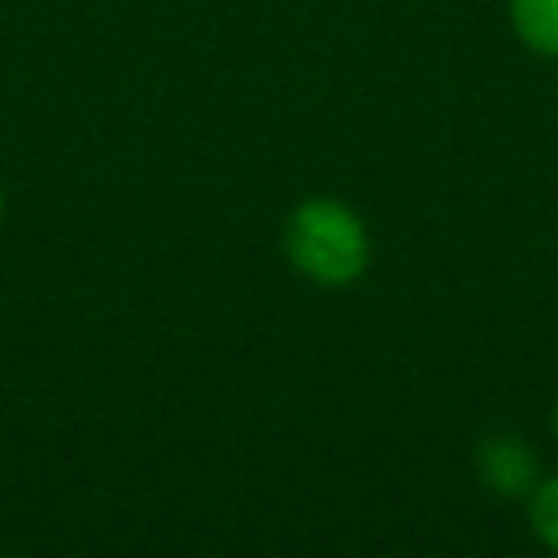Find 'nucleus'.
<instances>
[{
    "label": "nucleus",
    "instance_id": "5",
    "mask_svg": "<svg viewBox=\"0 0 558 558\" xmlns=\"http://www.w3.org/2000/svg\"><path fill=\"white\" fill-rule=\"evenodd\" d=\"M549 432H554V445H558V401H554V410H549Z\"/></svg>",
    "mask_w": 558,
    "mask_h": 558
},
{
    "label": "nucleus",
    "instance_id": "1",
    "mask_svg": "<svg viewBox=\"0 0 558 558\" xmlns=\"http://www.w3.org/2000/svg\"><path fill=\"white\" fill-rule=\"evenodd\" d=\"M283 257L314 288H353L371 266V231L340 196H305L283 222Z\"/></svg>",
    "mask_w": 558,
    "mask_h": 558
},
{
    "label": "nucleus",
    "instance_id": "2",
    "mask_svg": "<svg viewBox=\"0 0 558 558\" xmlns=\"http://www.w3.org/2000/svg\"><path fill=\"white\" fill-rule=\"evenodd\" d=\"M475 475L501 501H523L541 484V449L519 432H493L475 445Z\"/></svg>",
    "mask_w": 558,
    "mask_h": 558
},
{
    "label": "nucleus",
    "instance_id": "3",
    "mask_svg": "<svg viewBox=\"0 0 558 558\" xmlns=\"http://www.w3.org/2000/svg\"><path fill=\"white\" fill-rule=\"evenodd\" d=\"M506 17L527 52L558 61V0H506Z\"/></svg>",
    "mask_w": 558,
    "mask_h": 558
},
{
    "label": "nucleus",
    "instance_id": "4",
    "mask_svg": "<svg viewBox=\"0 0 558 558\" xmlns=\"http://www.w3.org/2000/svg\"><path fill=\"white\" fill-rule=\"evenodd\" d=\"M523 506H527V527H532V536H536L549 554H558V475H541V484L523 497Z\"/></svg>",
    "mask_w": 558,
    "mask_h": 558
},
{
    "label": "nucleus",
    "instance_id": "6",
    "mask_svg": "<svg viewBox=\"0 0 558 558\" xmlns=\"http://www.w3.org/2000/svg\"><path fill=\"white\" fill-rule=\"evenodd\" d=\"M0 227H4V187H0Z\"/></svg>",
    "mask_w": 558,
    "mask_h": 558
}]
</instances>
